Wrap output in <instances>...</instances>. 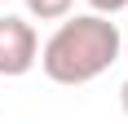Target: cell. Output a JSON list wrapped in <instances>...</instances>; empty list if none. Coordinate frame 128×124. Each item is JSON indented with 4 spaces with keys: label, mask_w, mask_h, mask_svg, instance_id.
<instances>
[{
    "label": "cell",
    "mask_w": 128,
    "mask_h": 124,
    "mask_svg": "<svg viewBox=\"0 0 128 124\" xmlns=\"http://www.w3.org/2000/svg\"><path fill=\"white\" fill-rule=\"evenodd\" d=\"M119 49H124V36L106 13H75V18L66 13L62 27L44 40L36 62L53 84H88L102 71H110Z\"/></svg>",
    "instance_id": "6da1fadb"
},
{
    "label": "cell",
    "mask_w": 128,
    "mask_h": 124,
    "mask_svg": "<svg viewBox=\"0 0 128 124\" xmlns=\"http://www.w3.org/2000/svg\"><path fill=\"white\" fill-rule=\"evenodd\" d=\"M36 58H40L36 27L26 22V18H18V13H4V18H0V75H4V80L26 75L36 67Z\"/></svg>",
    "instance_id": "7a4b0ae2"
},
{
    "label": "cell",
    "mask_w": 128,
    "mask_h": 124,
    "mask_svg": "<svg viewBox=\"0 0 128 124\" xmlns=\"http://www.w3.org/2000/svg\"><path fill=\"white\" fill-rule=\"evenodd\" d=\"M71 5H75V0H26V13L40 18V22H58V18L71 13Z\"/></svg>",
    "instance_id": "3957f363"
},
{
    "label": "cell",
    "mask_w": 128,
    "mask_h": 124,
    "mask_svg": "<svg viewBox=\"0 0 128 124\" xmlns=\"http://www.w3.org/2000/svg\"><path fill=\"white\" fill-rule=\"evenodd\" d=\"M88 5H93V13H106V18L119 13V9H128V0H88Z\"/></svg>",
    "instance_id": "277c9868"
},
{
    "label": "cell",
    "mask_w": 128,
    "mask_h": 124,
    "mask_svg": "<svg viewBox=\"0 0 128 124\" xmlns=\"http://www.w3.org/2000/svg\"><path fill=\"white\" fill-rule=\"evenodd\" d=\"M119 106H124V115H128V80H124V89H119Z\"/></svg>",
    "instance_id": "5b68a950"
},
{
    "label": "cell",
    "mask_w": 128,
    "mask_h": 124,
    "mask_svg": "<svg viewBox=\"0 0 128 124\" xmlns=\"http://www.w3.org/2000/svg\"><path fill=\"white\" fill-rule=\"evenodd\" d=\"M124 44H128V40H124Z\"/></svg>",
    "instance_id": "8992f818"
}]
</instances>
